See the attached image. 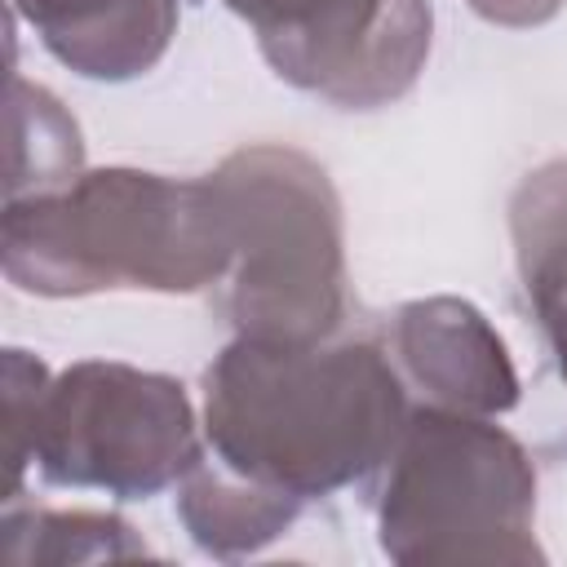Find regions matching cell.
<instances>
[{"instance_id": "obj_5", "label": "cell", "mask_w": 567, "mask_h": 567, "mask_svg": "<svg viewBox=\"0 0 567 567\" xmlns=\"http://www.w3.org/2000/svg\"><path fill=\"white\" fill-rule=\"evenodd\" d=\"M208 456L204 421L186 385L120 359L62 368L35 416L31 465L49 487L151 501Z\"/></svg>"}, {"instance_id": "obj_9", "label": "cell", "mask_w": 567, "mask_h": 567, "mask_svg": "<svg viewBox=\"0 0 567 567\" xmlns=\"http://www.w3.org/2000/svg\"><path fill=\"white\" fill-rule=\"evenodd\" d=\"M509 244L527 310L567 381V155L518 182L509 199Z\"/></svg>"}, {"instance_id": "obj_7", "label": "cell", "mask_w": 567, "mask_h": 567, "mask_svg": "<svg viewBox=\"0 0 567 567\" xmlns=\"http://www.w3.org/2000/svg\"><path fill=\"white\" fill-rule=\"evenodd\" d=\"M408 394L430 408L505 416L518 408V368L492 319L465 297H416L390 319L385 341Z\"/></svg>"}, {"instance_id": "obj_4", "label": "cell", "mask_w": 567, "mask_h": 567, "mask_svg": "<svg viewBox=\"0 0 567 567\" xmlns=\"http://www.w3.org/2000/svg\"><path fill=\"white\" fill-rule=\"evenodd\" d=\"M230 221L226 319L235 337L323 341L350 315L341 195L319 159L257 142L213 173Z\"/></svg>"}, {"instance_id": "obj_14", "label": "cell", "mask_w": 567, "mask_h": 567, "mask_svg": "<svg viewBox=\"0 0 567 567\" xmlns=\"http://www.w3.org/2000/svg\"><path fill=\"white\" fill-rule=\"evenodd\" d=\"M483 22L492 27H509V31H527V27H545L563 13L567 0H465Z\"/></svg>"}, {"instance_id": "obj_3", "label": "cell", "mask_w": 567, "mask_h": 567, "mask_svg": "<svg viewBox=\"0 0 567 567\" xmlns=\"http://www.w3.org/2000/svg\"><path fill=\"white\" fill-rule=\"evenodd\" d=\"M363 501L377 514V540L390 563H545L536 540V465L496 416L412 403Z\"/></svg>"}, {"instance_id": "obj_2", "label": "cell", "mask_w": 567, "mask_h": 567, "mask_svg": "<svg viewBox=\"0 0 567 567\" xmlns=\"http://www.w3.org/2000/svg\"><path fill=\"white\" fill-rule=\"evenodd\" d=\"M230 221L213 177L84 168L49 195L9 199L0 266L31 297L204 292L230 270Z\"/></svg>"}, {"instance_id": "obj_12", "label": "cell", "mask_w": 567, "mask_h": 567, "mask_svg": "<svg viewBox=\"0 0 567 567\" xmlns=\"http://www.w3.org/2000/svg\"><path fill=\"white\" fill-rule=\"evenodd\" d=\"M84 173V137L75 115L22 75H9V168L4 204L27 195L62 190Z\"/></svg>"}, {"instance_id": "obj_13", "label": "cell", "mask_w": 567, "mask_h": 567, "mask_svg": "<svg viewBox=\"0 0 567 567\" xmlns=\"http://www.w3.org/2000/svg\"><path fill=\"white\" fill-rule=\"evenodd\" d=\"M53 372L44 368V359H35L31 350L9 346L0 359V399H4V461H9V496L4 501H22L27 487V470H31V439H35V416H40V399L49 390Z\"/></svg>"}, {"instance_id": "obj_6", "label": "cell", "mask_w": 567, "mask_h": 567, "mask_svg": "<svg viewBox=\"0 0 567 567\" xmlns=\"http://www.w3.org/2000/svg\"><path fill=\"white\" fill-rule=\"evenodd\" d=\"M257 31L270 71L341 111L399 102L430 62V0H221Z\"/></svg>"}, {"instance_id": "obj_10", "label": "cell", "mask_w": 567, "mask_h": 567, "mask_svg": "<svg viewBox=\"0 0 567 567\" xmlns=\"http://www.w3.org/2000/svg\"><path fill=\"white\" fill-rule=\"evenodd\" d=\"M306 501L292 492H279L270 483H257L217 456H204L182 483H177V518L199 554L208 558H248L261 554L270 540L292 532Z\"/></svg>"}, {"instance_id": "obj_11", "label": "cell", "mask_w": 567, "mask_h": 567, "mask_svg": "<svg viewBox=\"0 0 567 567\" xmlns=\"http://www.w3.org/2000/svg\"><path fill=\"white\" fill-rule=\"evenodd\" d=\"M0 554L9 567H75V563H120L146 558V540L120 514L97 509H44L4 501Z\"/></svg>"}, {"instance_id": "obj_8", "label": "cell", "mask_w": 567, "mask_h": 567, "mask_svg": "<svg viewBox=\"0 0 567 567\" xmlns=\"http://www.w3.org/2000/svg\"><path fill=\"white\" fill-rule=\"evenodd\" d=\"M13 13L62 66L102 84L155 71L177 35V0H13Z\"/></svg>"}, {"instance_id": "obj_1", "label": "cell", "mask_w": 567, "mask_h": 567, "mask_svg": "<svg viewBox=\"0 0 567 567\" xmlns=\"http://www.w3.org/2000/svg\"><path fill=\"white\" fill-rule=\"evenodd\" d=\"M408 412L390 350L368 337H235L204 368L208 456L306 505L368 487Z\"/></svg>"}]
</instances>
